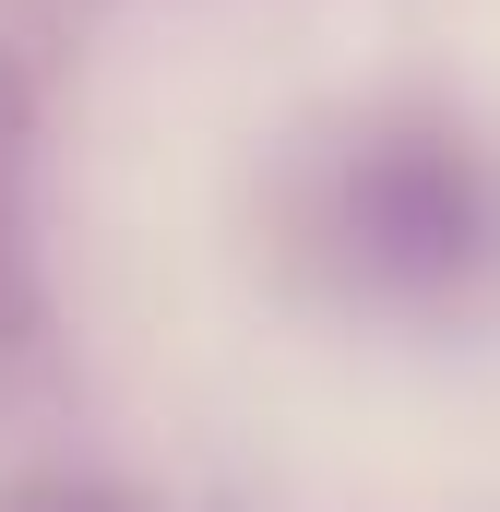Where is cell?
Returning <instances> with one entry per match:
<instances>
[{
    "mask_svg": "<svg viewBox=\"0 0 500 512\" xmlns=\"http://www.w3.org/2000/svg\"><path fill=\"white\" fill-rule=\"evenodd\" d=\"M298 227L346 298L465 310L500 286V155L465 120H370L310 167Z\"/></svg>",
    "mask_w": 500,
    "mask_h": 512,
    "instance_id": "obj_1",
    "label": "cell"
},
{
    "mask_svg": "<svg viewBox=\"0 0 500 512\" xmlns=\"http://www.w3.org/2000/svg\"><path fill=\"white\" fill-rule=\"evenodd\" d=\"M36 334V143H24V84L0 72V358Z\"/></svg>",
    "mask_w": 500,
    "mask_h": 512,
    "instance_id": "obj_2",
    "label": "cell"
},
{
    "mask_svg": "<svg viewBox=\"0 0 500 512\" xmlns=\"http://www.w3.org/2000/svg\"><path fill=\"white\" fill-rule=\"evenodd\" d=\"M24 512H120V501H24Z\"/></svg>",
    "mask_w": 500,
    "mask_h": 512,
    "instance_id": "obj_3",
    "label": "cell"
}]
</instances>
